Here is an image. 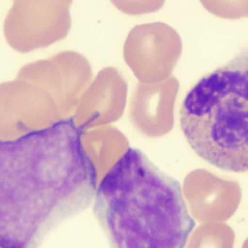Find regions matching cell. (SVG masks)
Listing matches in <instances>:
<instances>
[{
	"instance_id": "6da1fadb",
	"label": "cell",
	"mask_w": 248,
	"mask_h": 248,
	"mask_svg": "<svg viewBox=\"0 0 248 248\" xmlns=\"http://www.w3.org/2000/svg\"><path fill=\"white\" fill-rule=\"evenodd\" d=\"M72 118L0 139V246L39 248L57 225L87 208L99 183Z\"/></svg>"
},
{
	"instance_id": "7a4b0ae2",
	"label": "cell",
	"mask_w": 248,
	"mask_h": 248,
	"mask_svg": "<svg viewBox=\"0 0 248 248\" xmlns=\"http://www.w3.org/2000/svg\"><path fill=\"white\" fill-rule=\"evenodd\" d=\"M93 214L110 248H184L195 227L180 183L133 147L99 181Z\"/></svg>"
},
{
	"instance_id": "3957f363",
	"label": "cell",
	"mask_w": 248,
	"mask_h": 248,
	"mask_svg": "<svg viewBox=\"0 0 248 248\" xmlns=\"http://www.w3.org/2000/svg\"><path fill=\"white\" fill-rule=\"evenodd\" d=\"M179 123L202 159L224 170L248 171V48L189 89Z\"/></svg>"
},
{
	"instance_id": "277c9868",
	"label": "cell",
	"mask_w": 248,
	"mask_h": 248,
	"mask_svg": "<svg viewBox=\"0 0 248 248\" xmlns=\"http://www.w3.org/2000/svg\"><path fill=\"white\" fill-rule=\"evenodd\" d=\"M185 195L198 220H226L237 206L239 188L236 183L217 179L206 171H196L185 181Z\"/></svg>"
},
{
	"instance_id": "5b68a950",
	"label": "cell",
	"mask_w": 248,
	"mask_h": 248,
	"mask_svg": "<svg viewBox=\"0 0 248 248\" xmlns=\"http://www.w3.org/2000/svg\"><path fill=\"white\" fill-rule=\"evenodd\" d=\"M234 232L224 224L201 226L195 230L185 248H233Z\"/></svg>"
},
{
	"instance_id": "8992f818",
	"label": "cell",
	"mask_w": 248,
	"mask_h": 248,
	"mask_svg": "<svg viewBox=\"0 0 248 248\" xmlns=\"http://www.w3.org/2000/svg\"><path fill=\"white\" fill-rule=\"evenodd\" d=\"M242 248H248V238H246V240L243 242Z\"/></svg>"
},
{
	"instance_id": "52a82bcc",
	"label": "cell",
	"mask_w": 248,
	"mask_h": 248,
	"mask_svg": "<svg viewBox=\"0 0 248 248\" xmlns=\"http://www.w3.org/2000/svg\"><path fill=\"white\" fill-rule=\"evenodd\" d=\"M0 248H2V247H1V246H0Z\"/></svg>"
}]
</instances>
